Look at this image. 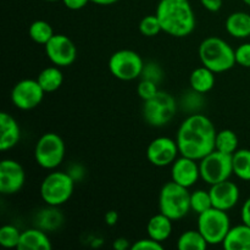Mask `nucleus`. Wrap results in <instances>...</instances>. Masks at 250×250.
Wrapping results in <instances>:
<instances>
[{
  "label": "nucleus",
  "instance_id": "nucleus-36",
  "mask_svg": "<svg viewBox=\"0 0 250 250\" xmlns=\"http://www.w3.org/2000/svg\"><path fill=\"white\" fill-rule=\"evenodd\" d=\"M163 249H164L163 243L150 238V237L136 241L133 244H132V248H131V250H163Z\"/></svg>",
  "mask_w": 250,
  "mask_h": 250
},
{
  "label": "nucleus",
  "instance_id": "nucleus-44",
  "mask_svg": "<svg viewBox=\"0 0 250 250\" xmlns=\"http://www.w3.org/2000/svg\"><path fill=\"white\" fill-rule=\"evenodd\" d=\"M43 1H49V2H54V1H59V0H43Z\"/></svg>",
  "mask_w": 250,
  "mask_h": 250
},
{
  "label": "nucleus",
  "instance_id": "nucleus-30",
  "mask_svg": "<svg viewBox=\"0 0 250 250\" xmlns=\"http://www.w3.org/2000/svg\"><path fill=\"white\" fill-rule=\"evenodd\" d=\"M212 202L211 197H210L209 190L204 189H197L193 193H190V209L195 212V214H202V212L207 211V210L211 209Z\"/></svg>",
  "mask_w": 250,
  "mask_h": 250
},
{
  "label": "nucleus",
  "instance_id": "nucleus-24",
  "mask_svg": "<svg viewBox=\"0 0 250 250\" xmlns=\"http://www.w3.org/2000/svg\"><path fill=\"white\" fill-rule=\"evenodd\" d=\"M37 81L45 93H53L62 85L63 75L59 66H49L39 72Z\"/></svg>",
  "mask_w": 250,
  "mask_h": 250
},
{
  "label": "nucleus",
  "instance_id": "nucleus-7",
  "mask_svg": "<svg viewBox=\"0 0 250 250\" xmlns=\"http://www.w3.org/2000/svg\"><path fill=\"white\" fill-rule=\"evenodd\" d=\"M65 151L63 139L58 133L48 132L37 141L34 146V159L42 168L53 171L62 164Z\"/></svg>",
  "mask_w": 250,
  "mask_h": 250
},
{
  "label": "nucleus",
  "instance_id": "nucleus-22",
  "mask_svg": "<svg viewBox=\"0 0 250 250\" xmlns=\"http://www.w3.org/2000/svg\"><path fill=\"white\" fill-rule=\"evenodd\" d=\"M215 81H216L215 72L205 66H200L193 70L189 76L190 88L202 94H207L214 88Z\"/></svg>",
  "mask_w": 250,
  "mask_h": 250
},
{
  "label": "nucleus",
  "instance_id": "nucleus-18",
  "mask_svg": "<svg viewBox=\"0 0 250 250\" xmlns=\"http://www.w3.org/2000/svg\"><path fill=\"white\" fill-rule=\"evenodd\" d=\"M51 248L53 246L48 232L36 227L22 232L17 250H51Z\"/></svg>",
  "mask_w": 250,
  "mask_h": 250
},
{
  "label": "nucleus",
  "instance_id": "nucleus-8",
  "mask_svg": "<svg viewBox=\"0 0 250 250\" xmlns=\"http://www.w3.org/2000/svg\"><path fill=\"white\" fill-rule=\"evenodd\" d=\"M178 104L168 93L159 90L158 94L143 104L144 121L151 127H164L175 117Z\"/></svg>",
  "mask_w": 250,
  "mask_h": 250
},
{
  "label": "nucleus",
  "instance_id": "nucleus-9",
  "mask_svg": "<svg viewBox=\"0 0 250 250\" xmlns=\"http://www.w3.org/2000/svg\"><path fill=\"white\" fill-rule=\"evenodd\" d=\"M200 177L209 186L216 185L222 181L229 180L233 175L232 155L212 150L199 160Z\"/></svg>",
  "mask_w": 250,
  "mask_h": 250
},
{
  "label": "nucleus",
  "instance_id": "nucleus-34",
  "mask_svg": "<svg viewBox=\"0 0 250 250\" xmlns=\"http://www.w3.org/2000/svg\"><path fill=\"white\" fill-rule=\"evenodd\" d=\"M158 84L151 82V81L143 80V78H142V81L138 83V85H137V93H138L139 98L143 99L144 102L155 97V95L158 94Z\"/></svg>",
  "mask_w": 250,
  "mask_h": 250
},
{
  "label": "nucleus",
  "instance_id": "nucleus-23",
  "mask_svg": "<svg viewBox=\"0 0 250 250\" xmlns=\"http://www.w3.org/2000/svg\"><path fill=\"white\" fill-rule=\"evenodd\" d=\"M58 207H50L42 209L36 216V226L45 232H53L60 229L63 224V215L60 210L56 209Z\"/></svg>",
  "mask_w": 250,
  "mask_h": 250
},
{
  "label": "nucleus",
  "instance_id": "nucleus-39",
  "mask_svg": "<svg viewBox=\"0 0 250 250\" xmlns=\"http://www.w3.org/2000/svg\"><path fill=\"white\" fill-rule=\"evenodd\" d=\"M112 248L115 250H127V249H131L132 248V244L129 243V241L125 237H119L114 241L112 243Z\"/></svg>",
  "mask_w": 250,
  "mask_h": 250
},
{
  "label": "nucleus",
  "instance_id": "nucleus-13",
  "mask_svg": "<svg viewBox=\"0 0 250 250\" xmlns=\"http://www.w3.org/2000/svg\"><path fill=\"white\" fill-rule=\"evenodd\" d=\"M180 155L177 142L170 137H158L153 139L146 148V159L156 167L172 165Z\"/></svg>",
  "mask_w": 250,
  "mask_h": 250
},
{
  "label": "nucleus",
  "instance_id": "nucleus-26",
  "mask_svg": "<svg viewBox=\"0 0 250 250\" xmlns=\"http://www.w3.org/2000/svg\"><path fill=\"white\" fill-rule=\"evenodd\" d=\"M233 175L239 180L250 182V149H238L232 155Z\"/></svg>",
  "mask_w": 250,
  "mask_h": 250
},
{
  "label": "nucleus",
  "instance_id": "nucleus-41",
  "mask_svg": "<svg viewBox=\"0 0 250 250\" xmlns=\"http://www.w3.org/2000/svg\"><path fill=\"white\" fill-rule=\"evenodd\" d=\"M104 221L107 226H115L117 224V221H119V214L115 210H110V211H107L105 214Z\"/></svg>",
  "mask_w": 250,
  "mask_h": 250
},
{
  "label": "nucleus",
  "instance_id": "nucleus-43",
  "mask_svg": "<svg viewBox=\"0 0 250 250\" xmlns=\"http://www.w3.org/2000/svg\"><path fill=\"white\" fill-rule=\"evenodd\" d=\"M242 1H243L246 5H248V6H250V0H242Z\"/></svg>",
  "mask_w": 250,
  "mask_h": 250
},
{
  "label": "nucleus",
  "instance_id": "nucleus-15",
  "mask_svg": "<svg viewBox=\"0 0 250 250\" xmlns=\"http://www.w3.org/2000/svg\"><path fill=\"white\" fill-rule=\"evenodd\" d=\"M198 160L180 155L171 165V181L186 188H190L200 180Z\"/></svg>",
  "mask_w": 250,
  "mask_h": 250
},
{
  "label": "nucleus",
  "instance_id": "nucleus-3",
  "mask_svg": "<svg viewBox=\"0 0 250 250\" xmlns=\"http://www.w3.org/2000/svg\"><path fill=\"white\" fill-rule=\"evenodd\" d=\"M199 59L203 66L215 73L226 72L237 65L236 50L220 37H208L199 45Z\"/></svg>",
  "mask_w": 250,
  "mask_h": 250
},
{
  "label": "nucleus",
  "instance_id": "nucleus-21",
  "mask_svg": "<svg viewBox=\"0 0 250 250\" xmlns=\"http://www.w3.org/2000/svg\"><path fill=\"white\" fill-rule=\"evenodd\" d=\"M222 247L226 250H250V226L242 222L231 227Z\"/></svg>",
  "mask_w": 250,
  "mask_h": 250
},
{
  "label": "nucleus",
  "instance_id": "nucleus-19",
  "mask_svg": "<svg viewBox=\"0 0 250 250\" xmlns=\"http://www.w3.org/2000/svg\"><path fill=\"white\" fill-rule=\"evenodd\" d=\"M172 220L164 215L163 212L154 215L146 224L148 237L160 242V243H164L170 238L171 233H172Z\"/></svg>",
  "mask_w": 250,
  "mask_h": 250
},
{
  "label": "nucleus",
  "instance_id": "nucleus-1",
  "mask_svg": "<svg viewBox=\"0 0 250 250\" xmlns=\"http://www.w3.org/2000/svg\"><path fill=\"white\" fill-rule=\"evenodd\" d=\"M216 128L205 115L190 114L183 120L176 136L180 154L199 161L215 150Z\"/></svg>",
  "mask_w": 250,
  "mask_h": 250
},
{
  "label": "nucleus",
  "instance_id": "nucleus-42",
  "mask_svg": "<svg viewBox=\"0 0 250 250\" xmlns=\"http://www.w3.org/2000/svg\"><path fill=\"white\" fill-rule=\"evenodd\" d=\"M120 0H90V2L95 5H100V6H109V5L116 4Z\"/></svg>",
  "mask_w": 250,
  "mask_h": 250
},
{
  "label": "nucleus",
  "instance_id": "nucleus-35",
  "mask_svg": "<svg viewBox=\"0 0 250 250\" xmlns=\"http://www.w3.org/2000/svg\"><path fill=\"white\" fill-rule=\"evenodd\" d=\"M236 62L242 67L250 68V42L241 44L236 49Z\"/></svg>",
  "mask_w": 250,
  "mask_h": 250
},
{
  "label": "nucleus",
  "instance_id": "nucleus-2",
  "mask_svg": "<svg viewBox=\"0 0 250 250\" xmlns=\"http://www.w3.org/2000/svg\"><path fill=\"white\" fill-rule=\"evenodd\" d=\"M155 15L163 32L175 38H185L195 29L197 20L189 0H160Z\"/></svg>",
  "mask_w": 250,
  "mask_h": 250
},
{
  "label": "nucleus",
  "instance_id": "nucleus-17",
  "mask_svg": "<svg viewBox=\"0 0 250 250\" xmlns=\"http://www.w3.org/2000/svg\"><path fill=\"white\" fill-rule=\"evenodd\" d=\"M21 139V128L7 112L0 114V150L6 151L17 146Z\"/></svg>",
  "mask_w": 250,
  "mask_h": 250
},
{
  "label": "nucleus",
  "instance_id": "nucleus-37",
  "mask_svg": "<svg viewBox=\"0 0 250 250\" xmlns=\"http://www.w3.org/2000/svg\"><path fill=\"white\" fill-rule=\"evenodd\" d=\"M200 4L204 9L210 12H217L221 10L224 0H200Z\"/></svg>",
  "mask_w": 250,
  "mask_h": 250
},
{
  "label": "nucleus",
  "instance_id": "nucleus-33",
  "mask_svg": "<svg viewBox=\"0 0 250 250\" xmlns=\"http://www.w3.org/2000/svg\"><path fill=\"white\" fill-rule=\"evenodd\" d=\"M141 77L143 78V80L151 81V82L159 84L164 78V71L158 63L153 62V61L146 63L144 62V67H143V71H142Z\"/></svg>",
  "mask_w": 250,
  "mask_h": 250
},
{
  "label": "nucleus",
  "instance_id": "nucleus-6",
  "mask_svg": "<svg viewBox=\"0 0 250 250\" xmlns=\"http://www.w3.org/2000/svg\"><path fill=\"white\" fill-rule=\"evenodd\" d=\"M231 227V220L224 210L211 208L198 215V229L209 246L222 244Z\"/></svg>",
  "mask_w": 250,
  "mask_h": 250
},
{
  "label": "nucleus",
  "instance_id": "nucleus-27",
  "mask_svg": "<svg viewBox=\"0 0 250 250\" xmlns=\"http://www.w3.org/2000/svg\"><path fill=\"white\" fill-rule=\"evenodd\" d=\"M238 137L232 129H222L216 133L215 138V150L233 155L238 150Z\"/></svg>",
  "mask_w": 250,
  "mask_h": 250
},
{
  "label": "nucleus",
  "instance_id": "nucleus-31",
  "mask_svg": "<svg viewBox=\"0 0 250 250\" xmlns=\"http://www.w3.org/2000/svg\"><path fill=\"white\" fill-rule=\"evenodd\" d=\"M22 232L14 225H5L0 229V246L6 249H17Z\"/></svg>",
  "mask_w": 250,
  "mask_h": 250
},
{
  "label": "nucleus",
  "instance_id": "nucleus-28",
  "mask_svg": "<svg viewBox=\"0 0 250 250\" xmlns=\"http://www.w3.org/2000/svg\"><path fill=\"white\" fill-rule=\"evenodd\" d=\"M29 38L37 44L41 45H45L55 33L53 31V27L49 22L43 21V20H37V21L32 22L31 26L28 28Z\"/></svg>",
  "mask_w": 250,
  "mask_h": 250
},
{
  "label": "nucleus",
  "instance_id": "nucleus-45",
  "mask_svg": "<svg viewBox=\"0 0 250 250\" xmlns=\"http://www.w3.org/2000/svg\"><path fill=\"white\" fill-rule=\"evenodd\" d=\"M249 41H250V37H249Z\"/></svg>",
  "mask_w": 250,
  "mask_h": 250
},
{
  "label": "nucleus",
  "instance_id": "nucleus-25",
  "mask_svg": "<svg viewBox=\"0 0 250 250\" xmlns=\"http://www.w3.org/2000/svg\"><path fill=\"white\" fill-rule=\"evenodd\" d=\"M209 247L199 229H189L178 237L177 248L180 250H205Z\"/></svg>",
  "mask_w": 250,
  "mask_h": 250
},
{
  "label": "nucleus",
  "instance_id": "nucleus-14",
  "mask_svg": "<svg viewBox=\"0 0 250 250\" xmlns=\"http://www.w3.org/2000/svg\"><path fill=\"white\" fill-rule=\"evenodd\" d=\"M26 182V173L20 163L12 159H4L0 163V192L4 195L19 193Z\"/></svg>",
  "mask_w": 250,
  "mask_h": 250
},
{
  "label": "nucleus",
  "instance_id": "nucleus-40",
  "mask_svg": "<svg viewBox=\"0 0 250 250\" xmlns=\"http://www.w3.org/2000/svg\"><path fill=\"white\" fill-rule=\"evenodd\" d=\"M241 219L242 222L250 226V197L244 202L243 207L241 210Z\"/></svg>",
  "mask_w": 250,
  "mask_h": 250
},
{
  "label": "nucleus",
  "instance_id": "nucleus-4",
  "mask_svg": "<svg viewBox=\"0 0 250 250\" xmlns=\"http://www.w3.org/2000/svg\"><path fill=\"white\" fill-rule=\"evenodd\" d=\"M75 183L76 181L68 172L53 170L42 181L41 198L46 205L60 207L71 199Z\"/></svg>",
  "mask_w": 250,
  "mask_h": 250
},
{
  "label": "nucleus",
  "instance_id": "nucleus-38",
  "mask_svg": "<svg viewBox=\"0 0 250 250\" xmlns=\"http://www.w3.org/2000/svg\"><path fill=\"white\" fill-rule=\"evenodd\" d=\"M61 1L68 10L77 11V10H81L87 6L88 2H90V0H61Z\"/></svg>",
  "mask_w": 250,
  "mask_h": 250
},
{
  "label": "nucleus",
  "instance_id": "nucleus-11",
  "mask_svg": "<svg viewBox=\"0 0 250 250\" xmlns=\"http://www.w3.org/2000/svg\"><path fill=\"white\" fill-rule=\"evenodd\" d=\"M44 49L49 61L59 67H67L77 59V48L65 34H54Z\"/></svg>",
  "mask_w": 250,
  "mask_h": 250
},
{
  "label": "nucleus",
  "instance_id": "nucleus-32",
  "mask_svg": "<svg viewBox=\"0 0 250 250\" xmlns=\"http://www.w3.org/2000/svg\"><path fill=\"white\" fill-rule=\"evenodd\" d=\"M139 32L148 38L156 37L160 32H163L158 16L156 15H148V16L143 17L142 21L139 22Z\"/></svg>",
  "mask_w": 250,
  "mask_h": 250
},
{
  "label": "nucleus",
  "instance_id": "nucleus-5",
  "mask_svg": "<svg viewBox=\"0 0 250 250\" xmlns=\"http://www.w3.org/2000/svg\"><path fill=\"white\" fill-rule=\"evenodd\" d=\"M159 210L172 221L183 219L190 211V193L188 188L176 182L165 183L159 195Z\"/></svg>",
  "mask_w": 250,
  "mask_h": 250
},
{
  "label": "nucleus",
  "instance_id": "nucleus-16",
  "mask_svg": "<svg viewBox=\"0 0 250 250\" xmlns=\"http://www.w3.org/2000/svg\"><path fill=\"white\" fill-rule=\"evenodd\" d=\"M209 192L210 197H211L212 207L224 210V211L233 209L238 204L239 197H241L238 186L229 180L210 186Z\"/></svg>",
  "mask_w": 250,
  "mask_h": 250
},
{
  "label": "nucleus",
  "instance_id": "nucleus-10",
  "mask_svg": "<svg viewBox=\"0 0 250 250\" xmlns=\"http://www.w3.org/2000/svg\"><path fill=\"white\" fill-rule=\"evenodd\" d=\"M109 71L120 81H133L141 77L144 61L137 51L131 49H121L110 56Z\"/></svg>",
  "mask_w": 250,
  "mask_h": 250
},
{
  "label": "nucleus",
  "instance_id": "nucleus-29",
  "mask_svg": "<svg viewBox=\"0 0 250 250\" xmlns=\"http://www.w3.org/2000/svg\"><path fill=\"white\" fill-rule=\"evenodd\" d=\"M204 94L199 92H195L194 89L190 88L189 92L185 93L181 98L180 105L182 106V109L185 111H187L188 114H198L200 112V110L204 107Z\"/></svg>",
  "mask_w": 250,
  "mask_h": 250
},
{
  "label": "nucleus",
  "instance_id": "nucleus-12",
  "mask_svg": "<svg viewBox=\"0 0 250 250\" xmlns=\"http://www.w3.org/2000/svg\"><path fill=\"white\" fill-rule=\"evenodd\" d=\"M45 92L37 80H21L14 85L11 90V102L17 109L32 110L38 106Z\"/></svg>",
  "mask_w": 250,
  "mask_h": 250
},
{
  "label": "nucleus",
  "instance_id": "nucleus-20",
  "mask_svg": "<svg viewBox=\"0 0 250 250\" xmlns=\"http://www.w3.org/2000/svg\"><path fill=\"white\" fill-rule=\"evenodd\" d=\"M227 33L237 39H246L250 37V14L236 11L229 15L225 21Z\"/></svg>",
  "mask_w": 250,
  "mask_h": 250
}]
</instances>
